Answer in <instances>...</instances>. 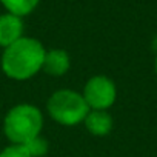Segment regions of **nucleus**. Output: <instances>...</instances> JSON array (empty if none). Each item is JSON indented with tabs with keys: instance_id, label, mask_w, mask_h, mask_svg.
I'll use <instances>...</instances> for the list:
<instances>
[{
	"instance_id": "f257e3e1",
	"label": "nucleus",
	"mask_w": 157,
	"mask_h": 157,
	"mask_svg": "<svg viewBox=\"0 0 157 157\" xmlns=\"http://www.w3.org/2000/svg\"><path fill=\"white\" fill-rule=\"evenodd\" d=\"M43 45L31 37H22L8 48H5L2 56V69L14 80H26L36 75L45 60Z\"/></svg>"
},
{
	"instance_id": "f03ea898",
	"label": "nucleus",
	"mask_w": 157,
	"mask_h": 157,
	"mask_svg": "<svg viewBox=\"0 0 157 157\" xmlns=\"http://www.w3.org/2000/svg\"><path fill=\"white\" fill-rule=\"evenodd\" d=\"M43 126V116L39 108L22 103L11 108L5 117L3 129L13 145H26L37 137Z\"/></svg>"
},
{
	"instance_id": "7ed1b4c3",
	"label": "nucleus",
	"mask_w": 157,
	"mask_h": 157,
	"mask_svg": "<svg viewBox=\"0 0 157 157\" xmlns=\"http://www.w3.org/2000/svg\"><path fill=\"white\" fill-rule=\"evenodd\" d=\"M48 111L57 123L72 126L85 120L90 113V106L82 94L71 90H60L49 97Z\"/></svg>"
},
{
	"instance_id": "20e7f679",
	"label": "nucleus",
	"mask_w": 157,
	"mask_h": 157,
	"mask_svg": "<svg viewBox=\"0 0 157 157\" xmlns=\"http://www.w3.org/2000/svg\"><path fill=\"white\" fill-rule=\"evenodd\" d=\"M83 99L90 109H108L117 97L116 85L111 78L105 75H96L90 78L83 90Z\"/></svg>"
},
{
	"instance_id": "39448f33",
	"label": "nucleus",
	"mask_w": 157,
	"mask_h": 157,
	"mask_svg": "<svg viewBox=\"0 0 157 157\" xmlns=\"http://www.w3.org/2000/svg\"><path fill=\"white\" fill-rule=\"evenodd\" d=\"M23 37V22L19 16L3 14L0 16V46L8 48Z\"/></svg>"
},
{
	"instance_id": "423d86ee",
	"label": "nucleus",
	"mask_w": 157,
	"mask_h": 157,
	"mask_svg": "<svg viewBox=\"0 0 157 157\" xmlns=\"http://www.w3.org/2000/svg\"><path fill=\"white\" fill-rule=\"evenodd\" d=\"M42 69L49 75H63L69 69V56L65 49H51L46 51Z\"/></svg>"
},
{
	"instance_id": "0eeeda50",
	"label": "nucleus",
	"mask_w": 157,
	"mask_h": 157,
	"mask_svg": "<svg viewBox=\"0 0 157 157\" xmlns=\"http://www.w3.org/2000/svg\"><path fill=\"white\" fill-rule=\"evenodd\" d=\"M83 123L93 136H106L113 128V117L106 111L90 109Z\"/></svg>"
},
{
	"instance_id": "6e6552de",
	"label": "nucleus",
	"mask_w": 157,
	"mask_h": 157,
	"mask_svg": "<svg viewBox=\"0 0 157 157\" xmlns=\"http://www.w3.org/2000/svg\"><path fill=\"white\" fill-rule=\"evenodd\" d=\"M0 2L10 11V14L22 17V16H28L29 13H33L40 0H0Z\"/></svg>"
},
{
	"instance_id": "1a4fd4ad",
	"label": "nucleus",
	"mask_w": 157,
	"mask_h": 157,
	"mask_svg": "<svg viewBox=\"0 0 157 157\" xmlns=\"http://www.w3.org/2000/svg\"><path fill=\"white\" fill-rule=\"evenodd\" d=\"M23 146L28 149V152H29L31 157H42V155H45L46 151H48V143H46V140L42 139L40 136L34 137L33 140H29V142H28L26 145H23Z\"/></svg>"
},
{
	"instance_id": "9d476101",
	"label": "nucleus",
	"mask_w": 157,
	"mask_h": 157,
	"mask_svg": "<svg viewBox=\"0 0 157 157\" xmlns=\"http://www.w3.org/2000/svg\"><path fill=\"white\" fill-rule=\"evenodd\" d=\"M0 157H31V155L23 145H11L0 152Z\"/></svg>"
},
{
	"instance_id": "9b49d317",
	"label": "nucleus",
	"mask_w": 157,
	"mask_h": 157,
	"mask_svg": "<svg viewBox=\"0 0 157 157\" xmlns=\"http://www.w3.org/2000/svg\"><path fill=\"white\" fill-rule=\"evenodd\" d=\"M152 46H154V48H155V49H157V37H155V39H154V43H152Z\"/></svg>"
},
{
	"instance_id": "f8f14e48",
	"label": "nucleus",
	"mask_w": 157,
	"mask_h": 157,
	"mask_svg": "<svg viewBox=\"0 0 157 157\" xmlns=\"http://www.w3.org/2000/svg\"><path fill=\"white\" fill-rule=\"evenodd\" d=\"M155 74H157V59H155Z\"/></svg>"
}]
</instances>
